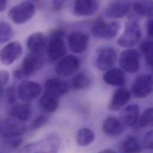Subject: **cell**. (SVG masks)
<instances>
[{
	"label": "cell",
	"mask_w": 153,
	"mask_h": 153,
	"mask_svg": "<svg viewBox=\"0 0 153 153\" xmlns=\"http://www.w3.org/2000/svg\"><path fill=\"white\" fill-rule=\"evenodd\" d=\"M61 140L56 134H49L39 141L28 144L17 153H58Z\"/></svg>",
	"instance_id": "cell-1"
},
{
	"label": "cell",
	"mask_w": 153,
	"mask_h": 153,
	"mask_svg": "<svg viewBox=\"0 0 153 153\" xmlns=\"http://www.w3.org/2000/svg\"><path fill=\"white\" fill-rule=\"evenodd\" d=\"M44 64L42 55L29 53L23 59L20 66L14 71V77L17 79H22L32 76L42 68Z\"/></svg>",
	"instance_id": "cell-2"
},
{
	"label": "cell",
	"mask_w": 153,
	"mask_h": 153,
	"mask_svg": "<svg viewBox=\"0 0 153 153\" xmlns=\"http://www.w3.org/2000/svg\"><path fill=\"white\" fill-rule=\"evenodd\" d=\"M65 32L62 29H57L51 32L47 45V51L49 58L55 61L63 58L66 53L64 41Z\"/></svg>",
	"instance_id": "cell-3"
},
{
	"label": "cell",
	"mask_w": 153,
	"mask_h": 153,
	"mask_svg": "<svg viewBox=\"0 0 153 153\" xmlns=\"http://www.w3.org/2000/svg\"><path fill=\"white\" fill-rule=\"evenodd\" d=\"M120 24L117 21L107 23L101 17L97 18L91 25V32L95 38L110 40L114 38L119 30Z\"/></svg>",
	"instance_id": "cell-4"
},
{
	"label": "cell",
	"mask_w": 153,
	"mask_h": 153,
	"mask_svg": "<svg viewBox=\"0 0 153 153\" xmlns=\"http://www.w3.org/2000/svg\"><path fill=\"white\" fill-rule=\"evenodd\" d=\"M142 36L140 25L134 17L130 18L123 34L117 39V44L123 48H131L138 44Z\"/></svg>",
	"instance_id": "cell-5"
},
{
	"label": "cell",
	"mask_w": 153,
	"mask_h": 153,
	"mask_svg": "<svg viewBox=\"0 0 153 153\" xmlns=\"http://www.w3.org/2000/svg\"><path fill=\"white\" fill-rule=\"evenodd\" d=\"M35 13V5L30 1L22 2L9 11L8 15L10 19L16 24H24L29 21Z\"/></svg>",
	"instance_id": "cell-6"
},
{
	"label": "cell",
	"mask_w": 153,
	"mask_h": 153,
	"mask_svg": "<svg viewBox=\"0 0 153 153\" xmlns=\"http://www.w3.org/2000/svg\"><path fill=\"white\" fill-rule=\"evenodd\" d=\"M117 58V51L113 48L102 47L97 51L95 62V66L102 71H108L114 65Z\"/></svg>",
	"instance_id": "cell-7"
},
{
	"label": "cell",
	"mask_w": 153,
	"mask_h": 153,
	"mask_svg": "<svg viewBox=\"0 0 153 153\" xmlns=\"http://www.w3.org/2000/svg\"><path fill=\"white\" fill-rule=\"evenodd\" d=\"M131 91L133 95L138 98L147 97L153 92V76L151 75H142L134 80Z\"/></svg>",
	"instance_id": "cell-8"
},
{
	"label": "cell",
	"mask_w": 153,
	"mask_h": 153,
	"mask_svg": "<svg viewBox=\"0 0 153 153\" xmlns=\"http://www.w3.org/2000/svg\"><path fill=\"white\" fill-rule=\"evenodd\" d=\"M119 65L123 71L131 74L140 70V55L135 49H127L123 51L119 58Z\"/></svg>",
	"instance_id": "cell-9"
},
{
	"label": "cell",
	"mask_w": 153,
	"mask_h": 153,
	"mask_svg": "<svg viewBox=\"0 0 153 153\" xmlns=\"http://www.w3.org/2000/svg\"><path fill=\"white\" fill-rule=\"evenodd\" d=\"M26 131L25 125L15 119H6L1 122V138L20 137L25 133Z\"/></svg>",
	"instance_id": "cell-10"
},
{
	"label": "cell",
	"mask_w": 153,
	"mask_h": 153,
	"mask_svg": "<svg viewBox=\"0 0 153 153\" xmlns=\"http://www.w3.org/2000/svg\"><path fill=\"white\" fill-rule=\"evenodd\" d=\"M80 65V60L79 57L74 55H68L65 56L57 63L55 71L60 76H69L78 70Z\"/></svg>",
	"instance_id": "cell-11"
},
{
	"label": "cell",
	"mask_w": 153,
	"mask_h": 153,
	"mask_svg": "<svg viewBox=\"0 0 153 153\" xmlns=\"http://www.w3.org/2000/svg\"><path fill=\"white\" fill-rule=\"evenodd\" d=\"M41 91L42 88L40 84L33 81L25 80L19 85L17 95L22 101L28 102L38 98Z\"/></svg>",
	"instance_id": "cell-12"
},
{
	"label": "cell",
	"mask_w": 153,
	"mask_h": 153,
	"mask_svg": "<svg viewBox=\"0 0 153 153\" xmlns=\"http://www.w3.org/2000/svg\"><path fill=\"white\" fill-rule=\"evenodd\" d=\"M22 53L23 48L19 42H11L1 50V62L4 65H10L22 56Z\"/></svg>",
	"instance_id": "cell-13"
},
{
	"label": "cell",
	"mask_w": 153,
	"mask_h": 153,
	"mask_svg": "<svg viewBox=\"0 0 153 153\" xmlns=\"http://www.w3.org/2000/svg\"><path fill=\"white\" fill-rule=\"evenodd\" d=\"M89 44V36L88 34L76 31L68 36V46L70 50L75 54H82L88 48Z\"/></svg>",
	"instance_id": "cell-14"
},
{
	"label": "cell",
	"mask_w": 153,
	"mask_h": 153,
	"mask_svg": "<svg viewBox=\"0 0 153 153\" xmlns=\"http://www.w3.org/2000/svg\"><path fill=\"white\" fill-rule=\"evenodd\" d=\"M70 89L69 82L65 79L51 77L47 79L44 85V92L58 98L67 94Z\"/></svg>",
	"instance_id": "cell-15"
},
{
	"label": "cell",
	"mask_w": 153,
	"mask_h": 153,
	"mask_svg": "<svg viewBox=\"0 0 153 153\" xmlns=\"http://www.w3.org/2000/svg\"><path fill=\"white\" fill-rule=\"evenodd\" d=\"M131 9V4L128 1H115L111 2L105 8L104 16L108 19L122 18L127 15Z\"/></svg>",
	"instance_id": "cell-16"
},
{
	"label": "cell",
	"mask_w": 153,
	"mask_h": 153,
	"mask_svg": "<svg viewBox=\"0 0 153 153\" xmlns=\"http://www.w3.org/2000/svg\"><path fill=\"white\" fill-rule=\"evenodd\" d=\"M100 2L95 0H78L74 5L75 14L79 16L88 17L94 15L98 10Z\"/></svg>",
	"instance_id": "cell-17"
},
{
	"label": "cell",
	"mask_w": 153,
	"mask_h": 153,
	"mask_svg": "<svg viewBox=\"0 0 153 153\" xmlns=\"http://www.w3.org/2000/svg\"><path fill=\"white\" fill-rule=\"evenodd\" d=\"M45 35L42 32H36L30 35L27 41V47L29 53L38 55H42L47 45Z\"/></svg>",
	"instance_id": "cell-18"
},
{
	"label": "cell",
	"mask_w": 153,
	"mask_h": 153,
	"mask_svg": "<svg viewBox=\"0 0 153 153\" xmlns=\"http://www.w3.org/2000/svg\"><path fill=\"white\" fill-rule=\"evenodd\" d=\"M140 108L136 104H132L122 110L120 113V119L124 125L134 127L140 120Z\"/></svg>",
	"instance_id": "cell-19"
},
{
	"label": "cell",
	"mask_w": 153,
	"mask_h": 153,
	"mask_svg": "<svg viewBox=\"0 0 153 153\" xmlns=\"http://www.w3.org/2000/svg\"><path fill=\"white\" fill-rule=\"evenodd\" d=\"M130 100V91L125 88H119L113 94L109 108L111 111H118L124 107Z\"/></svg>",
	"instance_id": "cell-20"
},
{
	"label": "cell",
	"mask_w": 153,
	"mask_h": 153,
	"mask_svg": "<svg viewBox=\"0 0 153 153\" xmlns=\"http://www.w3.org/2000/svg\"><path fill=\"white\" fill-rule=\"evenodd\" d=\"M124 124L122 120L113 116L107 117L103 122L102 129L105 134L109 136H118L124 131Z\"/></svg>",
	"instance_id": "cell-21"
},
{
	"label": "cell",
	"mask_w": 153,
	"mask_h": 153,
	"mask_svg": "<svg viewBox=\"0 0 153 153\" xmlns=\"http://www.w3.org/2000/svg\"><path fill=\"white\" fill-rule=\"evenodd\" d=\"M104 81L112 86L123 87L126 85L127 79L122 69L113 68L107 71L103 75Z\"/></svg>",
	"instance_id": "cell-22"
},
{
	"label": "cell",
	"mask_w": 153,
	"mask_h": 153,
	"mask_svg": "<svg viewBox=\"0 0 153 153\" xmlns=\"http://www.w3.org/2000/svg\"><path fill=\"white\" fill-rule=\"evenodd\" d=\"M32 113L33 109L30 104L22 103L14 104L10 110L9 114L13 119L23 122L30 119Z\"/></svg>",
	"instance_id": "cell-23"
},
{
	"label": "cell",
	"mask_w": 153,
	"mask_h": 153,
	"mask_svg": "<svg viewBox=\"0 0 153 153\" xmlns=\"http://www.w3.org/2000/svg\"><path fill=\"white\" fill-rule=\"evenodd\" d=\"M38 105L41 110L46 113H51L57 110L59 105V98L44 92L38 101Z\"/></svg>",
	"instance_id": "cell-24"
},
{
	"label": "cell",
	"mask_w": 153,
	"mask_h": 153,
	"mask_svg": "<svg viewBox=\"0 0 153 153\" xmlns=\"http://www.w3.org/2000/svg\"><path fill=\"white\" fill-rule=\"evenodd\" d=\"M120 148L124 153H140L142 151V146L140 141L137 138L132 135H128L123 139Z\"/></svg>",
	"instance_id": "cell-25"
},
{
	"label": "cell",
	"mask_w": 153,
	"mask_h": 153,
	"mask_svg": "<svg viewBox=\"0 0 153 153\" xmlns=\"http://www.w3.org/2000/svg\"><path fill=\"white\" fill-rule=\"evenodd\" d=\"M134 10L135 13L141 17H153V1H140L135 2Z\"/></svg>",
	"instance_id": "cell-26"
},
{
	"label": "cell",
	"mask_w": 153,
	"mask_h": 153,
	"mask_svg": "<svg viewBox=\"0 0 153 153\" xmlns=\"http://www.w3.org/2000/svg\"><path fill=\"white\" fill-rule=\"evenodd\" d=\"M95 139L94 132L87 128L80 129L76 134V143L80 147H86L93 143Z\"/></svg>",
	"instance_id": "cell-27"
},
{
	"label": "cell",
	"mask_w": 153,
	"mask_h": 153,
	"mask_svg": "<svg viewBox=\"0 0 153 153\" xmlns=\"http://www.w3.org/2000/svg\"><path fill=\"white\" fill-rule=\"evenodd\" d=\"M91 83V80L86 74L79 73L73 77L71 81V85L75 90H82L88 88Z\"/></svg>",
	"instance_id": "cell-28"
},
{
	"label": "cell",
	"mask_w": 153,
	"mask_h": 153,
	"mask_svg": "<svg viewBox=\"0 0 153 153\" xmlns=\"http://www.w3.org/2000/svg\"><path fill=\"white\" fill-rule=\"evenodd\" d=\"M141 49L145 56L147 64L153 73V41H147L143 42Z\"/></svg>",
	"instance_id": "cell-29"
},
{
	"label": "cell",
	"mask_w": 153,
	"mask_h": 153,
	"mask_svg": "<svg viewBox=\"0 0 153 153\" xmlns=\"http://www.w3.org/2000/svg\"><path fill=\"white\" fill-rule=\"evenodd\" d=\"M2 144L6 150L13 152L18 149L23 143V138L20 137L2 138Z\"/></svg>",
	"instance_id": "cell-30"
},
{
	"label": "cell",
	"mask_w": 153,
	"mask_h": 153,
	"mask_svg": "<svg viewBox=\"0 0 153 153\" xmlns=\"http://www.w3.org/2000/svg\"><path fill=\"white\" fill-rule=\"evenodd\" d=\"M14 36L11 26L7 22H2L0 25V41L3 44L11 40Z\"/></svg>",
	"instance_id": "cell-31"
},
{
	"label": "cell",
	"mask_w": 153,
	"mask_h": 153,
	"mask_svg": "<svg viewBox=\"0 0 153 153\" xmlns=\"http://www.w3.org/2000/svg\"><path fill=\"white\" fill-rule=\"evenodd\" d=\"M139 125L143 128L153 126V108L146 109L140 117Z\"/></svg>",
	"instance_id": "cell-32"
},
{
	"label": "cell",
	"mask_w": 153,
	"mask_h": 153,
	"mask_svg": "<svg viewBox=\"0 0 153 153\" xmlns=\"http://www.w3.org/2000/svg\"><path fill=\"white\" fill-rule=\"evenodd\" d=\"M48 117L46 114H39L32 122L29 126L30 131L37 130L44 126L48 122Z\"/></svg>",
	"instance_id": "cell-33"
},
{
	"label": "cell",
	"mask_w": 153,
	"mask_h": 153,
	"mask_svg": "<svg viewBox=\"0 0 153 153\" xmlns=\"http://www.w3.org/2000/svg\"><path fill=\"white\" fill-rule=\"evenodd\" d=\"M144 147L149 150H153V130L147 132L144 138Z\"/></svg>",
	"instance_id": "cell-34"
},
{
	"label": "cell",
	"mask_w": 153,
	"mask_h": 153,
	"mask_svg": "<svg viewBox=\"0 0 153 153\" xmlns=\"http://www.w3.org/2000/svg\"><path fill=\"white\" fill-rule=\"evenodd\" d=\"M1 76V95L2 96L4 92V87L8 83L10 78L9 73L5 70H1L0 72Z\"/></svg>",
	"instance_id": "cell-35"
},
{
	"label": "cell",
	"mask_w": 153,
	"mask_h": 153,
	"mask_svg": "<svg viewBox=\"0 0 153 153\" xmlns=\"http://www.w3.org/2000/svg\"><path fill=\"white\" fill-rule=\"evenodd\" d=\"M16 91L14 87L9 88L7 91V101L10 104H14L16 101Z\"/></svg>",
	"instance_id": "cell-36"
},
{
	"label": "cell",
	"mask_w": 153,
	"mask_h": 153,
	"mask_svg": "<svg viewBox=\"0 0 153 153\" xmlns=\"http://www.w3.org/2000/svg\"><path fill=\"white\" fill-rule=\"evenodd\" d=\"M147 33L150 38L153 39V19L150 20L147 23Z\"/></svg>",
	"instance_id": "cell-37"
},
{
	"label": "cell",
	"mask_w": 153,
	"mask_h": 153,
	"mask_svg": "<svg viewBox=\"0 0 153 153\" xmlns=\"http://www.w3.org/2000/svg\"><path fill=\"white\" fill-rule=\"evenodd\" d=\"M64 1H54L53 2V8L55 11H59L60 10L63 5H64Z\"/></svg>",
	"instance_id": "cell-38"
},
{
	"label": "cell",
	"mask_w": 153,
	"mask_h": 153,
	"mask_svg": "<svg viewBox=\"0 0 153 153\" xmlns=\"http://www.w3.org/2000/svg\"><path fill=\"white\" fill-rule=\"evenodd\" d=\"M6 5H7V1L4 0H2L0 1V11H2L5 10L6 8Z\"/></svg>",
	"instance_id": "cell-39"
},
{
	"label": "cell",
	"mask_w": 153,
	"mask_h": 153,
	"mask_svg": "<svg viewBox=\"0 0 153 153\" xmlns=\"http://www.w3.org/2000/svg\"><path fill=\"white\" fill-rule=\"evenodd\" d=\"M98 153H116L115 151H114L112 149H104L103 150H101V152H98Z\"/></svg>",
	"instance_id": "cell-40"
}]
</instances>
